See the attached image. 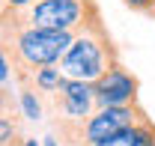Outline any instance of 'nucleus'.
Instances as JSON below:
<instances>
[{
	"label": "nucleus",
	"instance_id": "f257e3e1",
	"mask_svg": "<svg viewBox=\"0 0 155 146\" xmlns=\"http://www.w3.org/2000/svg\"><path fill=\"white\" fill-rule=\"evenodd\" d=\"M75 33L45 30V27H15L3 24V51L12 57L15 78L21 87H33V75L45 66H60Z\"/></svg>",
	"mask_w": 155,
	"mask_h": 146
},
{
	"label": "nucleus",
	"instance_id": "f03ea898",
	"mask_svg": "<svg viewBox=\"0 0 155 146\" xmlns=\"http://www.w3.org/2000/svg\"><path fill=\"white\" fill-rule=\"evenodd\" d=\"M116 63H119V54H116L104 24H101V15H96L84 30L75 33L66 57L60 60V69H63L66 78L96 84L98 78L104 72H110Z\"/></svg>",
	"mask_w": 155,
	"mask_h": 146
},
{
	"label": "nucleus",
	"instance_id": "7ed1b4c3",
	"mask_svg": "<svg viewBox=\"0 0 155 146\" xmlns=\"http://www.w3.org/2000/svg\"><path fill=\"white\" fill-rule=\"evenodd\" d=\"M98 15L93 0H36L27 9H6L3 6V24L15 27H45V30H66L78 33Z\"/></svg>",
	"mask_w": 155,
	"mask_h": 146
},
{
	"label": "nucleus",
	"instance_id": "20e7f679",
	"mask_svg": "<svg viewBox=\"0 0 155 146\" xmlns=\"http://www.w3.org/2000/svg\"><path fill=\"white\" fill-rule=\"evenodd\" d=\"M140 119H146V113L137 105H119V108H98L87 122H84V134H81V146H96L107 137H114L125 128L137 125Z\"/></svg>",
	"mask_w": 155,
	"mask_h": 146
},
{
	"label": "nucleus",
	"instance_id": "39448f33",
	"mask_svg": "<svg viewBox=\"0 0 155 146\" xmlns=\"http://www.w3.org/2000/svg\"><path fill=\"white\" fill-rule=\"evenodd\" d=\"M63 119H75V122H87L93 113L98 110L96 101V84L90 81H75V78H63V84L54 92Z\"/></svg>",
	"mask_w": 155,
	"mask_h": 146
},
{
	"label": "nucleus",
	"instance_id": "423d86ee",
	"mask_svg": "<svg viewBox=\"0 0 155 146\" xmlns=\"http://www.w3.org/2000/svg\"><path fill=\"white\" fill-rule=\"evenodd\" d=\"M137 90L140 81L122 63H116L110 72H104L96 81V101L98 108H119V105H137Z\"/></svg>",
	"mask_w": 155,
	"mask_h": 146
},
{
	"label": "nucleus",
	"instance_id": "0eeeda50",
	"mask_svg": "<svg viewBox=\"0 0 155 146\" xmlns=\"http://www.w3.org/2000/svg\"><path fill=\"white\" fill-rule=\"evenodd\" d=\"M63 69L60 66H45V69H39L36 75H33V87H36L39 92H48V95H54L57 92V87L63 84Z\"/></svg>",
	"mask_w": 155,
	"mask_h": 146
},
{
	"label": "nucleus",
	"instance_id": "6e6552de",
	"mask_svg": "<svg viewBox=\"0 0 155 146\" xmlns=\"http://www.w3.org/2000/svg\"><path fill=\"white\" fill-rule=\"evenodd\" d=\"M140 122L125 128V131H119V134H114V137H107V140H101V143H96V146H137L140 143Z\"/></svg>",
	"mask_w": 155,
	"mask_h": 146
},
{
	"label": "nucleus",
	"instance_id": "1a4fd4ad",
	"mask_svg": "<svg viewBox=\"0 0 155 146\" xmlns=\"http://www.w3.org/2000/svg\"><path fill=\"white\" fill-rule=\"evenodd\" d=\"M36 92H39L36 87H21V110H24L27 119H39L42 116V105H39Z\"/></svg>",
	"mask_w": 155,
	"mask_h": 146
},
{
	"label": "nucleus",
	"instance_id": "9d476101",
	"mask_svg": "<svg viewBox=\"0 0 155 146\" xmlns=\"http://www.w3.org/2000/svg\"><path fill=\"white\" fill-rule=\"evenodd\" d=\"M15 128L9 122V108H3V116H0V146H12L15 140Z\"/></svg>",
	"mask_w": 155,
	"mask_h": 146
},
{
	"label": "nucleus",
	"instance_id": "9b49d317",
	"mask_svg": "<svg viewBox=\"0 0 155 146\" xmlns=\"http://www.w3.org/2000/svg\"><path fill=\"white\" fill-rule=\"evenodd\" d=\"M122 3H125L128 9H134V12H146V15H149L155 0H122Z\"/></svg>",
	"mask_w": 155,
	"mask_h": 146
},
{
	"label": "nucleus",
	"instance_id": "f8f14e48",
	"mask_svg": "<svg viewBox=\"0 0 155 146\" xmlns=\"http://www.w3.org/2000/svg\"><path fill=\"white\" fill-rule=\"evenodd\" d=\"M36 0H3V6L6 9H27V6H33Z\"/></svg>",
	"mask_w": 155,
	"mask_h": 146
},
{
	"label": "nucleus",
	"instance_id": "ddd939ff",
	"mask_svg": "<svg viewBox=\"0 0 155 146\" xmlns=\"http://www.w3.org/2000/svg\"><path fill=\"white\" fill-rule=\"evenodd\" d=\"M45 146H57V140L54 137H45Z\"/></svg>",
	"mask_w": 155,
	"mask_h": 146
},
{
	"label": "nucleus",
	"instance_id": "4468645a",
	"mask_svg": "<svg viewBox=\"0 0 155 146\" xmlns=\"http://www.w3.org/2000/svg\"><path fill=\"white\" fill-rule=\"evenodd\" d=\"M24 146H39V143H36V140H24Z\"/></svg>",
	"mask_w": 155,
	"mask_h": 146
},
{
	"label": "nucleus",
	"instance_id": "2eb2a0df",
	"mask_svg": "<svg viewBox=\"0 0 155 146\" xmlns=\"http://www.w3.org/2000/svg\"><path fill=\"white\" fill-rule=\"evenodd\" d=\"M149 15H152V18H155V3H152V12H149Z\"/></svg>",
	"mask_w": 155,
	"mask_h": 146
}]
</instances>
